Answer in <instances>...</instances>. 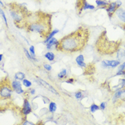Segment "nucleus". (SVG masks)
Returning a JSON list of instances; mask_svg holds the SVG:
<instances>
[{"mask_svg": "<svg viewBox=\"0 0 125 125\" xmlns=\"http://www.w3.org/2000/svg\"><path fill=\"white\" fill-rule=\"evenodd\" d=\"M90 33L84 27H80L75 31L61 38L55 46L56 50L67 53L81 51L88 43Z\"/></svg>", "mask_w": 125, "mask_h": 125, "instance_id": "nucleus-1", "label": "nucleus"}, {"mask_svg": "<svg viewBox=\"0 0 125 125\" xmlns=\"http://www.w3.org/2000/svg\"><path fill=\"white\" fill-rule=\"evenodd\" d=\"M25 27L29 32L38 33L42 38H46L52 31V15L43 12L30 14Z\"/></svg>", "mask_w": 125, "mask_h": 125, "instance_id": "nucleus-2", "label": "nucleus"}, {"mask_svg": "<svg viewBox=\"0 0 125 125\" xmlns=\"http://www.w3.org/2000/svg\"><path fill=\"white\" fill-rule=\"evenodd\" d=\"M120 42L119 41L109 40L107 36V31H103L99 35L95 43L97 52L101 54H112L120 48Z\"/></svg>", "mask_w": 125, "mask_h": 125, "instance_id": "nucleus-3", "label": "nucleus"}, {"mask_svg": "<svg viewBox=\"0 0 125 125\" xmlns=\"http://www.w3.org/2000/svg\"><path fill=\"white\" fill-rule=\"evenodd\" d=\"M10 14L12 16L16 25L21 28L22 27L21 25L25 27L27 19L30 14H28V10L26 9V8L15 3L10 4Z\"/></svg>", "mask_w": 125, "mask_h": 125, "instance_id": "nucleus-4", "label": "nucleus"}, {"mask_svg": "<svg viewBox=\"0 0 125 125\" xmlns=\"http://www.w3.org/2000/svg\"><path fill=\"white\" fill-rule=\"evenodd\" d=\"M13 89L9 82L3 81L0 83V99H8L12 97Z\"/></svg>", "mask_w": 125, "mask_h": 125, "instance_id": "nucleus-5", "label": "nucleus"}, {"mask_svg": "<svg viewBox=\"0 0 125 125\" xmlns=\"http://www.w3.org/2000/svg\"><path fill=\"white\" fill-rule=\"evenodd\" d=\"M120 65V62L118 60H103L101 62V66L104 69L116 68Z\"/></svg>", "mask_w": 125, "mask_h": 125, "instance_id": "nucleus-6", "label": "nucleus"}, {"mask_svg": "<svg viewBox=\"0 0 125 125\" xmlns=\"http://www.w3.org/2000/svg\"><path fill=\"white\" fill-rule=\"evenodd\" d=\"M119 8L117 6L116 1H112L110 2L108 5V6L107 7L105 10H106L107 14L109 16V19H112L113 16H114V14L116 12V11Z\"/></svg>", "mask_w": 125, "mask_h": 125, "instance_id": "nucleus-7", "label": "nucleus"}, {"mask_svg": "<svg viewBox=\"0 0 125 125\" xmlns=\"http://www.w3.org/2000/svg\"><path fill=\"white\" fill-rule=\"evenodd\" d=\"M31 112H32V106H31V103L27 99H25L23 101V105H22L21 113L24 116H27Z\"/></svg>", "mask_w": 125, "mask_h": 125, "instance_id": "nucleus-8", "label": "nucleus"}, {"mask_svg": "<svg viewBox=\"0 0 125 125\" xmlns=\"http://www.w3.org/2000/svg\"><path fill=\"white\" fill-rule=\"evenodd\" d=\"M114 15L120 22L125 25V9L123 8H119L116 11Z\"/></svg>", "mask_w": 125, "mask_h": 125, "instance_id": "nucleus-9", "label": "nucleus"}, {"mask_svg": "<svg viewBox=\"0 0 125 125\" xmlns=\"http://www.w3.org/2000/svg\"><path fill=\"white\" fill-rule=\"evenodd\" d=\"M11 86H12L13 91L16 92L17 94H22L25 93V91L22 89V84H21V83L19 80H14L11 83Z\"/></svg>", "mask_w": 125, "mask_h": 125, "instance_id": "nucleus-10", "label": "nucleus"}, {"mask_svg": "<svg viewBox=\"0 0 125 125\" xmlns=\"http://www.w3.org/2000/svg\"><path fill=\"white\" fill-rule=\"evenodd\" d=\"M38 82H40V85H42V86H44L45 88H46L47 90L50 91L51 93H52L54 94H59V93H58V92H57L56 89L52 85L50 84L48 82L44 81V80H42V79H38Z\"/></svg>", "mask_w": 125, "mask_h": 125, "instance_id": "nucleus-11", "label": "nucleus"}, {"mask_svg": "<svg viewBox=\"0 0 125 125\" xmlns=\"http://www.w3.org/2000/svg\"><path fill=\"white\" fill-rule=\"evenodd\" d=\"M75 62L77 63V65H78L79 67H82V68H84V67H86V63L84 62V56L83 54H80V55H78L77 57H76V59H75Z\"/></svg>", "mask_w": 125, "mask_h": 125, "instance_id": "nucleus-12", "label": "nucleus"}, {"mask_svg": "<svg viewBox=\"0 0 125 125\" xmlns=\"http://www.w3.org/2000/svg\"><path fill=\"white\" fill-rule=\"evenodd\" d=\"M116 58L117 60L120 62H123L125 60V50L122 48H119L118 50L116 52Z\"/></svg>", "mask_w": 125, "mask_h": 125, "instance_id": "nucleus-13", "label": "nucleus"}, {"mask_svg": "<svg viewBox=\"0 0 125 125\" xmlns=\"http://www.w3.org/2000/svg\"><path fill=\"white\" fill-rule=\"evenodd\" d=\"M58 43H59V40L55 38H52L46 44V48L48 50H50V49H52V46H56Z\"/></svg>", "mask_w": 125, "mask_h": 125, "instance_id": "nucleus-14", "label": "nucleus"}, {"mask_svg": "<svg viewBox=\"0 0 125 125\" xmlns=\"http://www.w3.org/2000/svg\"><path fill=\"white\" fill-rule=\"evenodd\" d=\"M95 3L98 7H100L101 8H106L109 5V2L105 0H96Z\"/></svg>", "mask_w": 125, "mask_h": 125, "instance_id": "nucleus-15", "label": "nucleus"}, {"mask_svg": "<svg viewBox=\"0 0 125 125\" xmlns=\"http://www.w3.org/2000/svg\"><path fill=\"white\" fill-rule=\"evenodd\" d=\"M59 29H54V30H52V31H51L50 33V34L48 35V36H47L46 38H45V40H44V43L45 44H46L47 42H48V41L50 40H51L52 38H54V36L56 34H57L58 33H59Z\"/></svg>", "mask_w": 125, "mask_h": 125, "instance_id": "nucleus-16", "label": "nucleus"}, {"mask_svg": "<svg viewBox=\"0 0 125 125\" xmlns=\"http://www.w3.org/2000/svg\"><path fill=\"white\" fill-rule=\"evenodd\" d=\"M57 109V105H56V103L53 102V101H50L49 103V105H48V111L49 112L53 114L56 111Z\"/></svg>", "mask_w": 125, "mask_h": 125, "instance_id": "nucleus-17", "label": "nucleus"}, {"mask_svg": "<svg viewBox=\"0 0 125 125\" xmlns=\"http://www.w3.org/2000/svg\"><path fill=\"white\" fill-rule=\"evenodd\" d=\"M44 57L48 60L49 61H54L55 59V54L52 52H47L46 53L44 54Z\"/></svg>", "mask_w": 125, "mask_h": 125, "instance_id": "nucleus-18", "label": "nucleus"}, {"mask_svg": "<svg viewBox=\"0 0 125 125\" xmlns=\"http://www.w3.org/2000/svg\"><path fill=\"white\" fill-rule=\"evenodd\" d=\"M14 78H15L16 80H19V81H22L25 78V74L23 72H19L17 73H16L15 75H14Z\"/></svg>", "mask_w": 125, "mask_h": 125, "instance_id": "nucleus-19", "label": "nucleus"}, {"mask_svg": "<svg viewBox=\"0 0 125 125\" xmlns=\"http://www.w3.org/2000/svg\"><path fill=\"white\" fill-rule=\"evenodd\" d=\"M67 73V71L66 69H62L61 72L58 73V78L59 79H63L66 77Z\"/></svg>", "mask_w": 125, "mask_h": 125, "instance_id": "nucleus-20", "label": "nucleus"}, {"mask_svg": "<svg viewBox=\"0 0 125 125\" xmlns=\"http://www.w3.org/2000/svg\"><path fill=\"white\" fill-rule=\"evenodd\" d=\"M100 108H99V105H97V104H95V103H93V104H92L90 107V110H91V113H94L96 112L98 110H99Z\"/></svg>", "mask_w": 125, "mask_h": 125, "instance_id": "nucleus-21", "label": "nucleus"}, {"mask_svg": "<svg viewBox=\"0 0 125 125\" xmlns=\"http://www.w3.org/2000/svg\"><path fill=\"white\" fill-rule=\"evenodd\" d=\"M95 8V7L93 5H91V4H89L88 3L87 1L85 2L84 5L83 6V10H94Z\"/></svg>", "mask_w": 125, "mask_h": 125, "instance_id": "nucleus-22", "label": "nucleus"}, {"mask_svg": "<svg viewBox=\"0 0 125 125\" xmlns=\"http://www.w3.org/2000/svg\"><path fill=\"white\" fill-rule=\"evenodd\" d=\"M0 14L1 16L3 17V21H4V22H5V24H6V27H8V21H7V18L6 16V14H5V13L3 12V10H2V8H0Z\"/></svg>", "mask_w": 125, "mask_h": 125, "instance_id": "nucleus-23", "label": "nucleus"}, {"mask_svg": "<svg viewBox=\"0 0 125 125\" xmlns=\"http://www.w3.org/2000/svg\"><path fill=\"white\" fill-rule=\"evenodd\" d=\"M22 84L24 86H25L26 88H30L32 86V83H31V82H30L29 80L27 79H24L23 80H22Z\"/></svg>", "mask_w": 125, "mask_h": 125, "instance_id": "nucleus-24", "label": "nucleus"}, {"mask_svg": "<svg viewBox=\"0 0 125 125\" xmlns=\"http://www.w3.org/2000/svg\"><path fill=\"white\" fill-rule=\"evenodd\" d=\"M75 97L76 99H78V100H80V99H82V98H83V93H82V92L80 91H77L76 93H75Z\"/></svg>", "mask_w": 125, "mask_h": 125, "instance_id": "nucleus-25", "label": "nucleus"}, {"mask_svg": "<svg viewBox=\"0 0 125 125\" xmlns=\"http://www.w3.org/2000/svg\"><path fill=\"white\" fill-rule=\"evenodd\" d=\"M24 52H25V55L27 56V57L29 59L35 60V58H34V57H33V56H31V54H30V52H29V51H28L26 48H24Z\"/></svg>", "mask_w": 125, "mask_h": 125, "instance_id": "nucleus-26", "label": "nucleus"}, {"mask_svg": "<svg viewBox=\"0 0 125 125\" xmlns=\"http://www.w3.org/2000/svg\"><path fill=\"white\" fill-rule=\"evenodd\" d=\"M29 52L31 54V56L35 58V50L34 46H31L29 47Z\"/></svg>", "mask_w": 125, "mask_h": 125, "instance_id": "nucleus-27", "label": "nucleus"}, {"mask_svg": "<svg viewBox=\"0 0 125 125\" xmlns=\"http://www.w3.org/2000/svg\"><path fill=\"white\" fill-rule=\"evenodd\" d=\"M44 68L46 71H48V72H50V71H51L52 70V66L50 65H49V64H44Z\"/></svg>", "mask_w": 125, "mask_h": 125, "instance_id": "nucleus-28", "label": "nucleus"}, {"mask_svg": "<svg viewBox=\"0 0 125 125\" xmlns=\"http://www.w3.org/2000/svg\"><path fill=\"white\" fill-rule=\"evenodd\" d=\"M106 105L107 103L105 102H102V103H101L100 105H99V108L101 110H105L106 108Z\"/></svg>", "mask_w": 125, "mask_h": 125, "instance_id": "nucleus-29", "label": "nucleus"}, {"mask_svg": "<svg viewBox=\"0 0 125 125\" xmlns=\"http://www.w3.org/2000/svg\"><path fill=\"white\" fill-rule=\"evenodd\" d=\"M125 69V62H123L122 64H120L118 67V71H120V70H124Z\"/></svg>", "mask_w": 125, "mask_h": 125, "instance_id": "nucleus-30", "label": "nucleus"}, {"mask_svg": "<svg viewBox=\"0 0 125 125\" xmlns=\"http://www.w3.org/2000/svg\"><path fill=\"white\" fill-rule=\"evenodd\" d=\"M74 82H75V78H69L68 80H66L65 82L66 83H67V84H72Z\"/></svg>", "mask_w": 125, "mask_h": 125, "instance_id": "nucleus-31", "label": "nucleus"}, {"mask_svg": "<svg viewBox=\"0 0 125 125\" xmlns=\"http://www.w3.org/2000/svg\"><path fill=\"white\" fill-rule=\"evenodd\" d=\"M22 125H35L34 123L30 122V121H28V120H25L24 121V122L22 123Z\"/></svg>", "mask_w": 125, "mask_h": 125, "instance_id": "nucleus-32", "label": "nucleus"}, {"mask_svg": "<svg viewBox=\"0 0 125 125\" xmlns=\"http://www.w3.org/2000/svg\"><path fill=\"white\" fill-rule=\"evenodd\" d=\"M116 2V4H117V6H118V8H120V7L122 6V3L121 1H120V0H117Z\"/></svg>", "mask_w": 125, "mask_h": 125, "instance_id": "nucleus-33", "label": "nucleus"}, {"mask_svg": "<svg viewBox=\"0 0 125 125\" xmlns=\"http://www.w3.org/2000/svg\"><path fill=\"white\" fill-rule=\"evenodd\" d=\"M29 93H30L31 95H34L35 94V89H31L30 91H29Z\"/></svg>", "mask_w": 125, "mask_h": 125, "instance_id": "nucleus-34", "label": "nucleus"}, {"mask_svg": "<svg viewBox=\"0 0 125 125\" xmlns=\"http://www.w3.org/2000/svg\"><path fill=\"white\" fill-rule=\"evenodd\" d=\"M3 54H0V62L2 61V59H3Z\"/></svg>", "mask_w": 125, "mask_h": 125, "instance_id": "nucleus-35", "label": "nucleus"}, {"mask_svg": "<svg viewBox=\"0 0 125 125\" xmlns=\"http://www.w3.org/2000/svg\"><path fill=\"white\" fill-rule=\"evenodd\" d=\"M0 6L2 7H5V6H4V4H3V3H2V1L0 0Z\"/></svg>", "mask_w": 125, "mask_h": 125, "instance_id": "nucleus-36", "label": "nucleus"}, {"mask_svg": "<svg viewBox=\"0 0 125 125\" xmlns=\"http://www.w3.org/2000/svg\"><path fill=\"white\" fill-rule=\"evenodd\" d=\"M123 28H124V29L125 30V25H124V26H123Z\"/></svg>", "mask_w": 125, "mask_h": 125, "instance_id": "nucleus-37", "label": "nucleus"}]
</instances>
